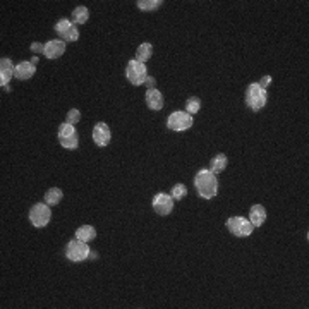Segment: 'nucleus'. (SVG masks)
<instances>
[{"instance_id":"f257e3e1","label":"nucleus","mask_w":309,"mask_h":309,"mask_svg":"<svg viewBox=\"0 0 309 309\" xmlns=\"http://www.w3.org/2000/svg\"><path fill=\"white\" fill-rule=\"evenodd\" d=\"M194 187L203 199H213L218 193V179L210 168H201L194 177Z\"/></svg>"},{"instance_id":"f03ea898","label":"nucleus","mask_w":309,"mask_h":309,"mask_svg":"<svg viewBox=\"0 0 309 309\" xmlns=\"http://www.w3.org/2000/svg\"><path fill=\"white\" fill-rule=\"evenodd\" d=\"M268 101V93L263 86L258 83H251L246 90V105L249 107L252 112H260Z\"/></svg>"},{"instance_id":"7ed1b4c3","label":"nucleus","mask_w":309,"mask_h":309,"mask_svg":"<svg viewBox=\"0 0 309 309\" xmlns=\"http://www.w3.org/2000/svg\"><path fill=\"white\" fill-rule=\"evenodd\" d=\"M90 246L88 242H83L79 239H72V241L67 242L65 246V258L72 263H81V261H86L88 256H90Z\"/></svg>"},{"instance_id":"20e7f679","label":"nucleus","mask_w":309,"mask_h":309,"mask_svg":"<svg viewBox=\"0 0 309 309\" xmlns=\"http://www.w3.org/2000/svg\"><path fill=\"white\" fill-rule=\"evenodd\" d=\"M148 76L149 74H148L146 64L138 62L136 59L129 60L127 67H125V78H127V81L133 84V86H141V84H144V81H146Z\"/></svg>"},{"instance_id":"39448f33","label":"nucleus","mask_w":309,"mask_h":309,"mask_svg":"<svg viewBox=\"0 0 309 309\" xmlns=\"http://www.w3.org/2000/svg\"><path fill=\"white\" fill-rule=\"evenodd\" d=\"M50 218H52V210H50V206L46 203H36V204L31 206L30 222H31L33 227L43 228V227L48 225Z\"/></svg>"},{"instance_id":"423d86ee","label":"nucleus","mask_w":309,"mask_h":309,"mask_svg":"<svg viewBox=\"0 0 309 309\" xmlns=\"http://www.w3.org/2000/svg\"><path fill=\"white\" fill-rule=\"evenodd\" d=\"M227 228H228V232L236 237H249L252 230H254V225L249 222V218L230 217L227 220Z\"/></svg>"},{"instance_id":"0eeeda50","label":"nucleus","mask_w":309,"mask_h":309,"mask_svg":"<svg viewBox=\"0 0 309 309\" xmlns=\"http://www.w3.org/2000/svg\"><path fill=\"white\" fill-rule=\"evenodd\" d=\"M59 143L62 144L65 149H76L79 146V134L72 124L64 122L59 125Z\"/></svg>"},{"instance_id":"6e6552de","label":"nucleus","mask_w":309,"mask_h":309,"mask_svg":"<svg viewBox=\"0 0 309 309\" xmlns=\"http://www.w3.org/2000/svg\"><path fill=\"white\" fill-rule=\"evenodd\" d=\"M167 127L170 131H175V133H182V131H187L189 127H193V115H189L187 112H172L167 119Z\"/></svg>"},{"instance_id":"1a4fd4ad","label":"nucleus","mask_w":309,"mask_h":309,"mask_svg":"<svg viewBox=\"0 0 309 309\" xmlns=\"http://www.w3.org/2000/svg\"><path fill=\"white\" fill-rule=\"evenodd\" d=\"M54 30L60 36V40L62 41H78L79 40L78 26L69 19H60L57 24H55Z\"/></svg>"},{"instance_id":"9d476101","label":"nucleus","mask_w":309,"mask_h":309,"mask_svg":"<svg viewBox=\"0 0 309 309\" xmlns=\"http://www.w3.org/2000/svg\"><path fill=\"white\" fill-rule=\"evenodd\" d=\"M153 210L158 215H162V217H167L174 210V198L165 193H158L153 198Z\"/></svg>"},{"instance_id":"9b49d317","label":"nucleus","mask_w":309,"mask_h":309,"mask_svg":"<svg viewBox=\"0 0 309 309\" xmlns=\"http://www.w3.org/2000/svg\"><path fill=\"white\" fill-rule=\"evenodd\" d=\"M110 139H112L110 127L105 122H98L95 127H93V141H95L96 146H100V148L109 146Z\"/></svg>"},{"instance_id":"f8f14e48","label":"nucleus","mask_w":309,"mask_h":309,"mask_svg":"<svg viewBox=\"0 0 309 309\" xmlns=\"http://www.w3.org/2000/svg\"><path fill=\"white\" fill-rule=\"evenodd\" d=\"M14 72H16V65H12L11 59H0V86H9V81L14 78Z\"/></svg>"},{"instance_id":"ddd939ff","label":"nucleus","mask_w":309,"mask_h":309,"mask_svg":"<svg viewBox=\"0 0 309 309\" xmlns=\"http://www.w3.org/2000/svg\"><path fill=\"white\" fill-rule=\"evenodd\" d=\"M65 52V41L62 40H50L48 43H45V57L50 59V60H55L59 59L60 55H64Z\"/></svg>"},{"instance_id":"4468645a","label":"nucleus","mask_w":309,"mask_h":309,"mask_svg":"<svg viewBox=\"0 0 309 309\" xmlns=\"http://www.w3.org/2000/svg\"><path fill=\"white\" fill-rule=\"evenodd\" d=\"M36 72V65H33L31 62H19L16 65V72H14V78H17L19 81H26V79H31Z\"/></svg>"},{"instance_id":"2eb2a0df","label":"nucleus","mask_w":309,"mask_h":309,"mask_svg":"<svg viewBox=\"0 0 309 309\" xmlns=\"http://www.w3.org/2000/svg\"><path fill=\"white\" fill-rule=\"evenodd\" d=\"M266 220V210L263 204H252L249 210V222L254 225V228L261 227Z\"/></svg>"},{"instance_id":"dca6fc26","label":"nucleus","mask_w":309,"mask_h":309,"mask_svg":"<svg viewBox=\"0 0 309 309\" xmlns=\"http://www.w3.org/2000/svg\"><path fill=\"white\" fill-rule=\"evenodd\" d=\"M146 105H148V109H151V110H162L163 109V95L160 91L157 90V88H153V90H148L146 91Z\"/></svg>"},{"instance_id":"f3484780","label":"nucleus","mask_w":309,"mask_h":309,"mask_svg":"<svg viewBox=\"0 0 309 309\" xmlns=\"http://www.w3.org/2000/svg\"><path fill=\"white\" fill-rule=\"evenodd\" d=\"M227 163H228V160H227L225 154L218 153V154H215V157L212 158V163H210V170H212L215 175L222 174V172L227 168Z\"/></svg>"},{"instance_id":"a211bd4d","label":"nucleus","mask_w":309,"mask_h":309,"mask_svg":"<svg viewBox=\"0 0 309 309\" xmlns=\"http://www.w3.org/2000/svg\"><path fill=\"white\" fill-rule=\"evenodd\" d=\"M151 55H153V46H151V43H141L138 46V50H136V60L138 62H143V64H146L149 59H151Z\"/></svg>"},{"instance_id":"6ab92c4d","label":"nucleus","mask_w":309,"mask_h":309,"mask_svg":"<svg viewBox=\"0 0 309 309\" xmlns=\"http://www.w3.org/2000/svg\"><path fill=\"white\" fill-rule=\"evenodd\" d=\"M95 237H96V230L95 227L91 225H83L76 230V239H79V241L83 242H91L95 241Z\"/></svg>"},{"instance_id":"aec40b11","label":"nucleus","mask_w":309,"mask_h":309,"mask_svg":"<svg viewBox=\"0 0 309 309\" xmlns=\"http://www.w3.org/2000/svg\"><path fill=\"white\" fill-rule=\"evenodd\" d=\"M62 198H64V193H62V189H59V187H52V189H48L45 193V203L48 206L59 204L60 201H62Z\"/></svg>"},{"instance_id":"412c9836","label":"nucleus","mask_w":309,"mask_h":309,"mask_svg":"<svg viewBox=\"0 0 309 309\" xmlns=\"http://www.w3.org/2000/svg\"><path fill=\"white\" fill-rule=\"evenodd\" d=\"M88 19H90V11H88L84 6H79L72 11V22L74 24H86Z\"/></svg>"},{"instance_id":"4be33fe9","label":"nucleus","mask_w":309,"mask_h":309,"mask_svg":"<svg viewBox=\"0 0 309 309\" xmlns=\"http://www.w3.org/2000/svg\"><path fill=\"white\" fill-rule=\"evenodd\" d=\"M138 9L139 11H144V12H149V11H157L158 7L162 6V0H138Z\"/></svg>"},{"instance_id":"5701e85b","label":"nucleus","mask_w":309,"mask_h":309,"mask_svg":"<svg viewBox=\"0 0 309 309\" xmlns=\"http://www.w3.org/2000/svg\"><path fill=\"white\" fill-rule=\"evenodd\" d=\"M201 109V100L198 96H191L189 100L186 101V112L189 115H196Z\"/></svg>"},{"instance_id":"b1692460","label":"nucleus","mask_w":309,"mask_h":309,"mask_svg":"<svg viewBox=\"0 0 309 309\" xmlns=\"http://www.w3.org/2000/svg\"><path fill=\"white\" fill-rule=\"evenodd\" d=\"M170 196L174 198V201H181L184 199L187 196V187L184 184H175L174 187H172V193Z\"/></svg>"},{"instance_id":"393cba45","label":"nucleus","mask_w":309,"mask_h":309,"mask_svg":"<svg viewBox=\"0 0 309 309\" xmlns=\"http://www.w3.org/2000/svg\"><path fill=\"white\" fill-rule=\"evenodd\" d=\"M79 120H81V112H79L78 109H71L67 112V117H65V122L67 124L76 125Z\"/></svg>"},{"instance_id":"a878e982","label":"nucleus","mask_w":309,"mask_h":309,"mask_svg":"<svg viewBox=\"0 0 309 309\" xmlns=\"http://www.w3.org/2000/svg\"><path fill=\"white\" fill-rule=\"evenodd\" d=\"M30 48H31V52H35V54H43L45 45H41V43H38V41H35V43L30 45Z\"/></svg>"},{"instance_id":"bb28decb","label":"nucleus","mask_w":309,"mask_h":309,"mask_svg":"<svg viewBox=\"0 0 309 309\" xmlns=\"http://www.w3.org/2000/svg\"><path fill=\"white\" fill-rule=\"evenodd\" d=\"M270 83H271V76H265V78H261V81L258 83V84H260V86H263L265 90H266V86H268Z\"/></svg>"},{"instance_id":"cd10ccee","label":"nucleus","mask_w":309,"mask_h":309,"mask_svg":"<svg viewBox=\"0 0 309 309\" xmlns=\"http://www.w3.org/2000/svg\"><path fill=\"white\" fill-rule=\"evenodd\" d=\"M144 84H146V86H148V90H153V88H154V78L148 76V78H146V81H144Z\"/></svg>"},{"instance_id":"c85d7f7f","label":"nucleus","mask_w":309,"mask_h":309,"mask_svg":"<svg viewBox=\"0 0 309 309\" xmlns=\"http://www.w3.org/2000/svg\"><path fill=\"white\" fill-rule=\"evenodd\" d=\"M96 258H98L96 252H95V251H91V252H90V256H88V260H96Z\"/></svg>"},{"instance_id":"c756f323","label":"nucleus","mask_w":309,"mask_h":309,"mask_svg":"<svg viewBox=\"0 0 309 309\" xmlns=\"http://www.w3.org/2000/svg\"><path fill=\"white\" fill-rule=\"evenodd\" d=\"M38 60H40L38 57H33V59H31V64H33V65H36V64H38Z\"/></svg>"}]
</instances>
